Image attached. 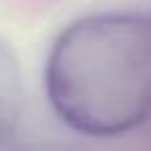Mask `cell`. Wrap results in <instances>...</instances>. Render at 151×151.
Masks as SVG:
<instances>
[{
	"mask_svg": "<svg viewBox=\"0 0 151 151\" xmlns=\"http://www.w3.org/2000/svg\"><path fill=\"white\" fill-rule=\"evenodd\" d=\"M47 93L69 127L120 136L151 116V16L98 14L53 42Z\"/></svg>",
	"mask_w": 151,
	"mask_h": 151,
	"instance_id": "6da1fadb",
	"label": "cell"
},
{
	"mask_svg": "<svg viewBox=\"0 0 151 151\" xmlns=\"http://www.w3.org/2000/svg\"><path fill=\"white\" fill-rule=\"evenodd\" d=\"M22 111V76L11 45L0 36V145L14 133Z\"/></svg>",
	"mask_w": 151,
	"mask_h": 151,
	"instance_id": "7a4b0ae2",
	"label": "cell"
}]
</instances>
